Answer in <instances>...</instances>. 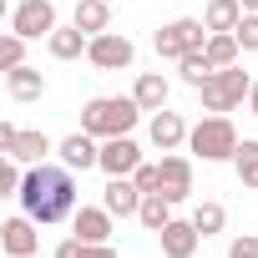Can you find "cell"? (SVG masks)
Here are the masks:
<instances>
[{"label":"cell","mask_w":258,"mask_h":258,"mask_svg":"<svg viewBox=\"0 0 258 258\" xmlns=\"http://www.w3.org/2000/svg\"><path fill=\"white\" fill-rule=\"evenodd\" d=\"M248 91H253V76L243 71V66H228V71H213V81H203L198 86V96H203V111H233V106H243L248 101Z\"/></svg>","instance_id":"cell-5"},{"label":"cell","mask_w":258,"mask_h":258,"mask_svg":"<svg viewBox=\"0 0 258 258\" xmlns=\"http://www.w3.org/2000/svg\"><path fill=\"white\" fill-rule=\"evenodd\" d=\"M142 187L132 182V177H106V187H101V208L111 213V218H137L142 213Z\"/></svg>","instance_id":"cell-14"},{"label":"cell","mask_w":258,"mask_h":258,"mask_svg":"<svg viewBox=\"0 0 258 258\" xmlns=\"http://www.w3.org/2000/svg\"><path fill=\"white\" fill-rule=\"evenodd\" d=\"M81 253H86V243L71 233V238H61V243H56V253H51V258H81Z\"/></svg>","instance_id":"cell-31"},{"label":"cell","mask_w":258,"mask_h":258,"mask_svg":"<svg viewBox=\"0 0 258 258\" xmlns=\"http://www.w3.org/2000/svg\"><path fill=\"white\" fill-rule=\"evenodd\" d=\"M6 91H11V101H41L46 96V76L36 66H16V71H6Z\"/></svg>","instance_id":"cell-18"},{"label":"cell","mask_w":258,"mask_h":258,"mask_svg":"<svg viewBox=\"0 0 258 258\" xmlns=\"http://www.w3.org/2000/svg\"><path fill=\"white\" fill-rule=\"evenodd\" d=\"M142 167V147L132 137H106L101 142V172L106 177H132Z\"/></svg>","instance_id":"cell-13"},{"label":"cell","mask_w":258,"mask_h":258,"mask_svg":"<svg viewBox=\"0 0 258 258\" xmlns=\"http://www.w3.org/2000/svg\"><path fill=\"white\" fill-rule=\"evenodd\" d=\"M228 258H258V233H238L228 243Z\"/></svg>","instance_id":"cell-30"},{"label":"cell","mask_w":258,"mask_h":258,"mask_svg":"<svg viewBox=\"0 0 258 258\" xmlns=\"http://www.w3.org/2000/svg\"><path fill=\"white\" fill-rule=\"evenodd\" d=\"M208 36H213V31L203 26V16H177V21H167V26L152 36V46H157L162 61H182L187 51H203Z\"/></svg>","instance_id":"cell-4"},{"label":"cell","mask_w":258,"mask_h":258,"mask_svg":"<svg viewBox=\"0 0 258 258\" xmlns=\"http://www.w3.org/2000/svg\"><path fill=\"white\" fill-rule=\"evenodd\" d=\"M56 26H61V21H56V6H51V0H21V6L11 11V31L26 36V41H46Z\"/></svg>","instance_id":"cell-8"},{"label":"cell","mask_w":258,"mask_h":258,"mask_svg":"<svg viewBox=\"0 0 258 258\" xmlns=\"http://www.w3.org/2000/svg\"><path fill=\"white\" fill-rule=\"evenodd\" d=\"M0 248H6V258H36L41 253V223L31 213L6 218V228H0Z\"/></svg>","instance_id":"cell-9"},{"label":"cell","mask_w":258,"mask_h":258,"mask_svg":"<svg viewBox=\"0 0 258 258\" xmlns=\"http://www.w3.org/2000/svg\"><path fill=\"white\" fill-rule=\"evenodd\" d=\"M157 243H162V258H192L198 243H203V233H198L192 218H172V223L157 233Z\"/></svg>","instance_id":"cell-15"},{"label":"cell","mask_w":258,"mask_h":258,"mask_svg":"<svg viewBox=\"0 0 258 258\" xmlns=\"http://www.w3.org/2000/svg\"><path fill=\"white\" fill-rule=\"evenodd\" d=\"M56 157H61V167H71V172L101 167V137H91V132H71V137L56 142Z\"/></svg>","instance_id":"cell-10"},{"label":"cell","mask_w":258,"mask_h":258,"mask_svg":"<svg viewBox=\"0 0 258 258\" xmlns=\"http://www.w3.org/2000/svg\"><path fill=\"white\" fill-rule=\"evenodd\" d=\"M132 182H137L142 192H162V162H142V167L132 172Z\"/></svg>","instance_id":"cell-28"},{"label":"cell","mask_w":258,"mask_h":258,"mask_svg":"<svg viewBox=\"0 0 258 258\" xmlns=\"http://www.w3.org/2000/svg\"><path fill=\"white\" fill-rule=\"evenodd\" d=\"M248 111L258 116V81H253V91H248Z\"/></svg>","instance_id":"cell-33"},{"label":"cell","mask_w":258,"mask_h":258,"mask_svg":"<svg viewBox=\"0 0 258 258\" xmlns=\"http://www.w3.org/2000/svg\"><path fill=\"white\" fill-rule=\"evenodd\" d=\"M76 172L71 167H51V162H36L26 167V182H21V213H31L41 228H56L66 218H76Z\"/></svg>","instance_id":"cell-1"},{"label":"cell","mask_w":258,"mask_h":258,"mask_svg":"<svg viewBox=\"0 0 258 258\" xmlns=\"http://www.w3.org/2000/svg\"><path fill=\"white\" fill-rule=\"evenodd\" d=\"M233 172L248 192H258V137H243L238 152H233Z\"/></svg>","instance_id":"cell-22"},{"label":"cell","mask_w":258,"mask_h":258,"mask_svg":"<svg viewBox=\"0 0 258 258\" xmlns=\"http://www.w3.org/2000/svg\"><path fill=\"white\" fill-rule=\"evenodd\" d=\"M132 96H137V106H142V111H162V106H167V96H172V86H167V76H162V71H142V76H137V86H132Z\"/></svg>","instance_id":"cell-19"},{"label":"cell","mask_w":258,"mask_h":258,"mask_svg":"<svg viewBox=\"0 0 258 258\" xmlns=\"http://www.w3.org/2000/svg\"><path fill=\"white\" fill-rule=\"evenodd\" d=\"M0 152L26 162V167H36V162H46L56 152V142L46 132H26V126H16V121H0Z\"/></svg>","instance_id":"cell-6"},{"label":"cell","mask_w":258,"mask_h":258,"mask_svg":"<svg viewBox=\"0 0 258 258\" xmlns=\"http://www.w3.org/2000/svg\"><path fill=\"white\" fill-rule=\"evenodd\" d=\"M137 223H142L147 233H162V228L172 223V203H167L162 192H147V198H142V213H137Z\"/></svg>","instance_id":"cell-24"},{"label":"cell","mask_w":258,"mask_h":258,"mask_svg":"<svg viewBox=\"0 0 258 258\" xmlns=\"http://www.w3.org/2000/svg\"><path fill=\"white\" fill-rule=\"evenodd\" d=\"M238 126L223 116V111H208L192 132H187V147H192V157H203V162H233V152H238Z\"/></svg>","instance_id":"cell-3"},{"label":"cell","mask_w":258,"mask_h":258,"mask_svg":"<svg viewBox=\"0 0 258 258\" xmlns=\"http://www.w3.org/2000/svg\"><path fill=\"white\" fill-rule=\"evenodd\" d=\"M71 26H81L86 36H101V31H111V0H76Z\"/></svg>","instance_id":"cell-20"},{"label":"cell","mask_w":258,"mask_h":258,"mask_svg":"<svg viewBox=\"0 0 258 258\" xmlns=\"http://www.w3.org/2000/svg\"><path fill=\"white\" fill-rule=\"evenodd\" d=\"M213 71H218V66L208 61V51H187V56L177 61V76H182V81H187L192 91H198L203 81H213Z\"/></svg>","instance_id":"cell-25"},{"label":"cell","mask_w":258,"mask_h":258,"mask_svg":"<svg viewBox=\"0 0 258 258\" xmlns=\"http://www.w3.org/2000/svg\"><path fill=\"white\" fill-rule=\"evenodd\" d=\"M238 21H243L238 0H208V6H203V26L208 31H238Z\"/></svg>","instance_id":"cell-23"},{"label":"cell","mask_w":258,"mask_h":258,"mask_svg":"<svg viewBox=\"0 0 258 258\" xmlns=\"http://www.w3.org/2000/svg\"><path fill=\"white\" fill-rule=\"evenodd\" d=\"M142 121V106H137V96H91L86 106H81V132H91V137H132V126Z\"/></svg>","instance_id":"cell-2"},{"label":"cell","mask_w":258,"mask_h":258,"mask_svg":"<svg viewBox=\"0 0 258 258\" xmlns=\"http://www.w3.org/2000/svg\"><path fill=\"white\" fill-rule=\"evenodd\" d=\"M187 132H192V126L182 121V111H152V121H147V137H152V147L157 152H182L187 147Z\"/></svg>","instance_id":"cell-11"},{"label":"cell","mask_w":258,"mask_h":258,"mask_svg":"<svg viewBox=\"0 0 258 258\" xmlns=\"http://www.w3.org/2000/svg\"><path fill=\"white\" fill-rule=\"evenodd\" d=\"M86 61L96 66V71H126L137 61V46L126 41L121 31H101V36H91V46H86Z\"/></svg>","instance_id":"cell-7"},{"label":"cell","mask_w":258,"mask_h":258,"mask_svg":"<svg viewBox=\"0 0 258 258\" xmlns=\"http://www.w3.org/2000/svg\"><path fill=\"white\" fill-rule=\"evenodd\" d=\"M233 36H238V46H243V56H248V51H258V16H243Z\"/></svg>","instance_id":"cell-29"},{"label":"cell","mask_w":258,"mask_h":258,"mask_svg":"<svg viewBox=\"0 0 258 258\" xmlns=\"http://www.w3.org/2000/svg\"><path fill=\"white\" fill-rule=\"evenodd\" d=\"M162 198H167L172 208L192 198V157H182V152H162Z\"/></svg>","instance_id":"cell-12"},{"label":"cell","mask_w":258,"mask_h":258,"mask_svg":"<svg viewBox=\"0 0 258 258\" xmlns=\"http://www.w3.org/2000/svg\"><path fill=\"white\" fill-rule=\"evenodd\" d=\"M192 223H198V233H203V238H213V233H223V228H228V208L208 198V203H198V208H192Z\"/></svg>","instance_id":"cell-26"},{"label":"cell","mask_w":258,"mask_h":258,"mask_svg":"<svg viewBox=\"0 0 258 258\" xmlns=\"http://www.w3.org/2000/svg\"><path fill=\"white\" fill-rule=\"evenodd\" d=\"M111 223H116V218H111L106 208H86V203H81L76 218H71V233H76L81 243H111Z\"/></svg>","instance_id":"cell-16"},{"label":"cell","mask_w":258,"mask_h":258,"mask_svg":"<svg viewBox=\"0 0 258 258\" xmlns=\"http://www.w3.org/2000/svg\"><path fill=\"white\" fill-rule=\"evenodd\" d=\"M86 46H91V36H86L81 26H56V31L46 36V51H51L56 61H81Z\"/></svg>","instance_id":"cell-17"},{"label":"cell","mask_w":258,"mask_h":258,"mask_svg":"<svg viewBox=\"0 0 258 258\" xmlns=\"http://www.w3.org/2000/svg\"><path fill=\"white\" fill-rule=\"evenodd\" d=\"M203 51H208V61H213L218 71H228V66H238V56H243V46H238V36H233V31H213Z\"/></svg>","instance_id":"cell-21"},{"label":"cell","mask_w":258,"mask_h":258,"mask_svg":"<svg viewBox=\"0 0 258 258\" xmlns=\"http://www.w3.org/2000/svg\"><path fill=\"white\" fill-rule=\"evenodd\" d=\"M16 66H26V36L6 31L0 36V71H16Z\"/></svg>","instance_id":"cell-27"},{"label":"cell","mask_w":258,"mask_h":258,"mask_svg":"<svg viewBox=\"0 0 258 258\" xmlns=\"http://www.w3.org/2000/svg\"><path fill=\"white\" fill-rule=\"evenodd\" d=\"M238 6H243V16H258V0H238Z\"/></svg>","instance_id":"cell-34"},{"label":"cell","mask_w":258,"mask_h":258,"mask_svg":"<svg viewBox=\"0 0 258 258\" xmlns=\"http://www.w3.org/2000/svg\"><path fill=\"white\" fill-rule=\"evenodd\" d=\"M81 258H121V253H116L111 243H86V253H81Z\"/></svg>","instance_id":"cell-32"}]
</instances>
